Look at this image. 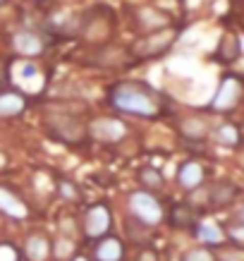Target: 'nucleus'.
<instances>
[{"label": "nucleus", "instance_id": "obj_8", "mask_svg": "<svg viewBox=\"0 0 244 261\" xmlns=\"http://www.w3.org/2000/svg\"><path fill=\"white\" fill-rule=\"evenodd\" d=\"M0 214L12 218V221H26L29 218V206L17 192L0 185Z\"/></svg>", "mask_w": 244, "mask_h": 261}, {"label": "nucleus", "instance_id": "obj_23", "mask_svg": "<svg viewBox=\"0 0 244 261\" xmlns=\"http://www.w3.org/2000/svg\"><path fill=\"white\" fill-rule=\"evenodd\" d=\"M223 235L232 240V242H235V247H239V245L244 242V225H242V221L230 223L228 228H225V232H223Z\"/></svg>", "mask_w": 244, "mask_h": 261}, {"label": "nucleus", "instance_id": "obj_25", "mask_svg": "<svg viewBox=\"0 0 244 261\" xmlns=\"http://www.w3.org/2000/svg\"><path fill=\"white\" fill-rule=\"evenodd\" d=\"M182 261H213V252L208 249V247H197V249L184 252Z\"/></svg>", "mask_w": 244, "mask_h": 261}, {"label": "nucleus", "instance_id": "obj_11", "mask_svg": "<svg viewBox=\"0 0 244 261\" xmlns=\"http://www.w3.org/2000/svg\"><path fill=\"white\" fill-rule=\"evenodd\" d=\"M122 256H125V247L113 235H105L98 240L94 247V254H91L94 261H122Z\"/></svg>", "mask_w": 244, "mask_h": 261}, {"label": "nucleus", "instance_id": "obj_15", "mask_svg": "<svg viewBox=\"0 0 244 261\" xmlns=\"http://www.w3.org/2000/svg\"><path fill=\"white\" fill-rule=\"evenodd\" d=\"M194 235H197V240L204 247H215V245H221L223 240H225L221 225H215L213 221H201L197 228H194Z\"/></svg>", "mask_w": 244, "mask_h": 261}, {"label": "nucleus", "instance_id": "obj_1", "mask_svg": "<svg viewBox=\"0 0 244 261\" xmlns=\"http://www.w3.org/2000/svg\"><path fill=\"white\" fill-rule=\"evenodd\" d=\"M108 103L115 111L125 115H137V118H156L163 113V96L149 84L137 80L118 82L108 91Z\"/></svg>", "mask_w": 244, "mask_h": 261}, {"label": "nucleus", "instance_id": "obj_5", "mask_svg": "<svg viewBox=\"0 0 244 261\" xmlns=\"http://www.w3.org/2000/svg\"><path fill=\"white\" fill-rule=\"evenodd\" d=\"M87 135L101 144H118L125 139L127 125L118 118H96L87 125Z\"/></svg>", "mask_w": 244, "mask_h": 261}, {"label": "nucleus", "instance_id": "obj_29", "mask_svg": "<svg viewBox=\"0 0 244 261\" xmlns=\"http://www.w3.org/2000/svg\"><path fill=\"white\" fill-rule=\"evenodd\" d=\"M139 261H158L156 252H151V249H144L142 254H139Z\"/></svg>", "mask_w": 244, "mask_h": 261}, {"label": "nucleus", "instance_id": "obj_18", "mask_svg": "<svg viewBox=\"0 0 244 261\" xmlns=\"http://www.w3.org/2000/svg\"><path fill=\"white\" fill-rule=\"evenodd\" d=\"M213 142L221 144V146H228V149H235L239 144V129L232 122H223L213 129Z\"/></svg>", "mask_w": 244, "mask_h": 261}, {"label": "nucleus", "instance_id": "obj_26", "mask_svg": "<svg viewBox=\"0 0 244 261\" xmlns=\"http://www.w3.org/2000/svg\"><path fill=\"white\" fill-rule=\"evenodd\" d=\"M58 190H60V197L67 199V201H74V199H79V190H77V185H72L70 180H60V185H58Z\"/></svg>", "mask_w": 244, "mask_h": 261}, {"label": "nucleus", "instance_id": "obj_10", "mask_svg": "<svg viewBox=\"0 0 244 261\" xmlns=\"http://www.w3.org/2000/svg\"><path fill=\"white\" fill-rule=\"evenodd\" d=\"M204 177H206L204 166L199 161H184L180 166V170H177V185L187 192L199 190L204 185Z\"/></svg>", "mask_w": 244, "mask_h": 261}, {"label": "nucleus", "instance_id": "obj_21", "mask_svg": "<svg viewBox=\"0 0 244 261\" xmlns=\"http://www.w3.org/2000/svg\"><path fill=\"white\" fill-rule=\"evenodd\" d=\"M50 249H53V256H56L58 261H65L70 259V256H74V242H72L70 238H58L53 245H50Z\"/></svg>", "mask_w": 244, "mask_h": 261}, {"label": "nucleus", "instance_id": "obj_4", "mask_svg": "<svg viewBox=\"0 0 244 261\" xmlns=\"http://www.w3.org/2000/svg\"><path fill=\"white\" fill-rule=\"evenodd\" d=\"M242 80L237 74H225L221 80V87L213 96L208 111L211 113H232L242 101Z\"/></svg>", "mask_w": 244, "mask_h": 261}, {"label": "nucleus", "instance_id": "obj_9", "mask_svg": "<svg viewBox=\"0 0 244 261\" xmlns=\"http://www.w3.org/2000/svg\"><path fill=\"white\" fill-rule=\"evenodd\" d=\"M12 48H15V53H19L22 58H39V56H43V50H46V41L41 39L36 32L24 29V32L12 34Z\"/></svg>", "mask_w": 244, "mask_h": 261}, {"label": "nucleus", "instance_id": "obj_14", "mask_svg": "<svg viewBox=\"0 0 244 261\" xmlns=\"http://www.w3.org/2000/svg\"><path fill=\"white\" fill-rule=\"evenodd\" d=\"M24 108H26V98L17 91H3L0 94V120L8 118H17L22 115Z\"/></svg>", "mask_w": 244, "mask_h": 261}, {"label": "nucleus", "instance_id": "obj_12", "mask_svg": "<svg viewBox=\"0 0 244 261\" xmlns=\"http://www.w3.org/2000/svg\"><path fill=\"white\" fill-rule=\"evenodd\" d=\"M137 24H139V29H144V32H149V34L160 32V29L170 27V17L156 8H142V10H137Z\"/></svg>", "mask_w": 244, "mask_h": 261}, {"label": "nucleus", "instance_id": "obj_20", "mask_svg": "<svg viewBox=\"0 0 244 261\" xmlns=\"http://www.w3.org/2000/svg\"><path fill=\"white\" fill-rule=\"evenodd\" d=\"M139 182L144 185V190L146 192H156L160 190L166 182H163V175L158 173L156 168H142V173H139Z\"/></svg>", "mask_w": 244, "mask_h": 261}, {"label": "nucleus", "instance_id": "obj_17", "mask_svg": "<svg viewBox=\"0 0 244 261\" xmlns=\"http://www.w3.org/2000/svg\"><path fill=\"white\" fill-rule=\"evenodd\" d=\"M235 197H237V187L232 182H218V185L208 192V201H211V206H215V208H223V206L232 204Z\"/></svg>", "mask_w": 244, "mask_h": 261}, {"label": "nucleus", "instance_id": "obj_3", "mask_svg": "<svg viewBox=\"0 0 244 261\" xmlns=\"http://www.w3.org/2000/svg\"><path fill=\"white\" fill-rule=\"evenodd\" d=\"M127 206H129V214H132V221L142 223L144 228H153L163 221V204L160 199L153 197V192L146 190H137L127 197Z\"/></svg>", "mask_w": 244, "mask_h": 261}, {"label": "nucleus", "instance_id": "obj_19", "mask_svg": "<svg viewBox=\"0 0 244 261\" xmlns=\"http://www.w3.org/2000/svg\"><path fill=\"white\" fill-rule=\"evenodd\" d=\"M170 223H173L175 228H189V225L194 223V211H192V206L175 204L173 211H170Z\"/></svg>", "mask_w": 244, "mask_h": 261}, {"label": "nucleus", "instance_id": "obj_24", "mask_svg": "<svg viewBox=\"0 0 244 261\" xmlns=\"http://www.w3.org/2000/svg\"><path fill=\"white\" fill-rule=\"evenodd\" d=\"M213 261H244V254L239 247H230V249L213 252Z\"/></svg>", "mask_w": 244, "mask_h": 261}, {"label": "nucleus", "instance_id": "obj_16", "mask_svg": "<svg viewBox=\"0 0 244 261\" xmlns=\"http://www.w3.org/2000/svg\"><path fill=\"white\" fill-rule=\"evenodd\" d=\"M239 34H235V36H223L221 43H218V50H215V58L218 60H223L225 65L235 63L237 58L242 56V43H239Z\"/></svg>", "mask_w": 244, "mask_h": 261}, {"label": "nucleus", "instance_id": "obj_7", "mask_svg": "<svg viewBox=\"0 0 244 261\" xmlns=\"http://www.w3.org/2000/svg\"><path fill=\"white\" fill-rule=\"evenodd\" d=\"M50 129H53L56 137H60L63 142H70V144L84 142V137H87V125L77 118H70V115L50 118Z\"/></svg>", "mask_w": 244, "mask_h": 261}, {"label": "nucleus", "instance_id": "obj_28", "mask_svg": "<svg viewBox=\"0 0 244 261\" xmlns=\"http://www.w3.org/2000/svg\"><path fill=\"white\" fill-rule=\"evenodd\" d=\"M17 72H19L22 80H36V77H39V70L34 67V63H22Z\"/></svg>", "mask_w": 244, "mask_h": 261}, {"label": "nucleus", "instance_id": "obj_22", "mask_svg": "<svg viewBox=\"0 0 244 261\" xmlns=\"http://www.w3.org/2000/svg\"><path fill=\"white\" fill-rule=\"evenodd\" d=\"M182 132H184V137H187V139H204V137H206V125L201 122V120L192 118V120H187V122H184Z\"/></svg>", "mask_w": 244, "mask_h": 261}, {"label": "nucleus", "instance_id": "obj_6", "mask_svg": "<svg viewBox=\"0 0 244 261\" xmlns=\"http://www.w3.org/2000/svg\"><path fill=\"white\" fill-rule=\"evenodd\" d=\"M113 225V214L105 204H94L84 214V235L89 240H101L108 235Z\"/></svg>", "mask_w": 244, "mask_h": 261}, {"label": "nucleus", "instance_id": "obj_2", "mask_svg": "<svg viewBox=\"0 0 244 261\" xmlns=\"http://www.w3.org/2000/svg\"><path fill=\"white\" fill-rule=\"evenodd\" d=\"M180 36V29L177 27H168V29H160V32H151L142 39H137L132 43V48L127 50V56L132 60H151V58H158L168 53L173 43Z\"/></svg>", "mask_w": 244, "mask_h": 261}, {"label": "nucleus", "instance_id": "obj_13", "mask_svg": "<svg viewBox=\"0 0 244 261\" xmlns=\"http://www.w3.org/2000/svg\"><path fill=\"white\" fill-rule=\"evenodd\" d=\"M24 256L26 261H48L50 256V240L41 232L29 235V240L24 242Z\"/></svg>", "mask_w": 244, "mask_h": 261}, {"label": "nucleus", "instance_id": "obj_27", "mask_svg": "<svg viewBox=\"0 0 244 261\" xmlns=\"http://www.w3.org/2000/svg\"><path fill=\"white\" fill-rule=\"evenodd\" d=\"M19 259H22V254H19L17 247L8 245V242L0 245V261H19Z\"/></svg>", "mask_w": 244, "mask_h": 261}, {"label": "nucleus", "instance_id": "obj_30", "mask_svg": "<svg viewBox=\"0 0 244 261\" xmlns=\"http://www.w3.org/2000/svg\"><path fill=\"white\" fill-rule=\"evenodd\" d=\"M0 3H3V0H0Z\"/></svg>", "mask_w": 244, "mask_h": 261}]
</instances>
